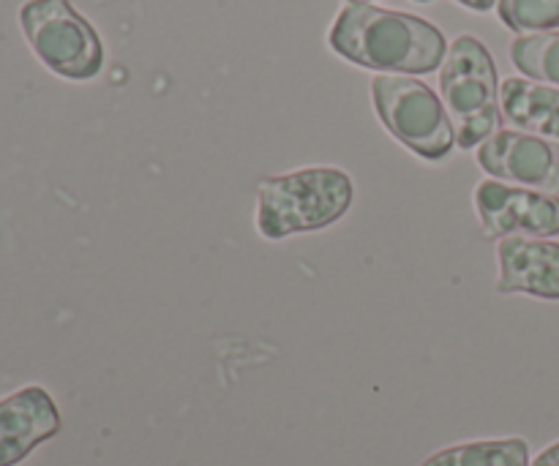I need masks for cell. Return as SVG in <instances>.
<instances>
[{"label":"cell","instance_id":"4","mask_svg":"<svg viewBox=\"0 0 559 466\" xmlns=\"http://www.w3.org/2000/svg\"><path fill=\"white\" fill-rule=\"evenodd\" d=\"M385 129L420 158L440 162L456 145L451 115L426 82L409 74H380L371 85Z\"/></svg>","mask_w":559,"mask_h":466},{"label":"cell","instance_id":"16","mask_svg":"<svg viewBox=\"0 0 559 466\" xmlns=\"http://www.w3.org/2000/svg\"><path fill=\"white\" fill-rule=\"evenodd\" d=\"M349 3H371V0H349Z\"/></svg>","mask_w":559,"mask_h":466},{"label":"cell","instance_id":"6","mask_svg":"<svg viewBox=\"0 0 559 466\" xmlns=\"http://www.w3.org/2000/svg\"><path fill=\"white\" fill-rule=\"evenodd\" d=\"M475 207L489 238H555L559 235V196L484 180L475 189Z\"/></svg>","mask_w":559,"mask_h":466},{"label":"cell","instance_id":"2","mask_svg":"<svg viewBox=\"0 0 559 466\" xmlns=\"http://www.w3.org/2000/svg\"><path fill=\"white\" fill-rule=\"evenodd\" d=\"M257 229L267 240L331 227L353 205V180L333 167H309L257 186Z\"/></svg>","mask_w":559,"mask_h":466},{"label":"cell","instance_id":"5","mask_svg":"<svg viewBox=\"0 0 559 466\" xmlns=\"http://www.w3.org/2000/svg\"><path fill=\"white\" fill-rule=\"evenodd\" d=\"M20 20L33 52L55 74L66 80H93L102 71V38L69 0H27Z\"/></svg>","mask_w":559,"mask_h":466},{"label":"cell","instance_id":"1","mask_svg":"<svg viewBox=\"0 0 559 466\" xmlns=\"http://www.w3.org/2000/svg\"><path fill=\"white\" fill-rule=\"evenodd\" d=\"M331 47L364 69L388 74H429L448 55L440 27L371 3H347L338 11Z\"/></svg>","mask_w":559,"mask_h":466},{"label":"cell","instance_id":"14","mask_svg":"<svg viewBox=\"0 0 559 466\" xmlns=\"http://www.w3.org/2000/svg\"><path fill=\"white\" fill-rule=\"evenodd\" d=\"M533 466H559V442L546 447V451L535 458Z\"/></svg>","mask_w":559,"mask_h":466},{"label":"cell","instance_id":"9","mask_svg":"<svg viewBox=\"0 0 559 466\" xmlns=\"http://www.w3.org/2000/svg\"><path fill=\"white\" fill-rule=\"evenodd\" d=\"M497 260H500L497 292H524L559 300V243L513 235L500 240Z\"/></svg>","mask_w":559,"mask_h":466},{"label":"cell","instance_id":"17","mask_svg":"<svg viewBox=\"0 0 559 466\" xmlns=\"http://www.w3.org/2000/svg\"><path fill=\"white\" fill-rule=\"evenodd\" d=\"M418 3H429V0H418Z\"/></svg>","mask_w":559,"mask_h":466},{"label":"cell","instance_id":"10","mask_svg":"<svg viewBox=\"0 0 559 466\" xmlns=\"http://www.w3.org/2000/svg\"><path fill=\"white\" fill-rule=\"evenodd\" d=\"M500 107L516 129L559 140V87L511 76L500 87Z\"/></svg>","mask_w":559,"mask_h":466},{"label":"cell","instance_id":"8","mask_svg":"<svg viewBox=\"0 0 559 466\" xmlns=\"http://www.w3.org/2000/svg\"><path fill=\"white\" fill-rule=\"evenodd\" d=\"M58 404L44 387L27 385L0 402V466L25 462L41 442L60 431Z\"/></svg>","mask_w":559,"mask_h":466},{"label":"cell","instance_id":"7","mask_svg":"<svg viewBox=\"0 0 559 466\" xmlns=\"http://www.w3.org/2000/svg\"><path fill=\"white\" fill-rule=\"evenodd\" d=\"M478 164L502 183L559 196V142L524 131H497L478 147Z\"/></svg>","mask_w":559,"mask_h":466},{"label":"cell","instance_id":"13","mask_svg":"<svg viewBox=\"0 0 559 466\" xmlns=\"http://www.w3.org/2000/svg\"><path fill=\"white\" fill-rule=\"evenodd\" d=\"M500 20L511 31H555L559 27V0H500Z\"/></svg>","mask_w":559,"mask_h":466},{"label":"cell","instance_id":"11","mask_svg":"<svg viewBox=\"0 0 559 466\" xmlns=\"http://www.w3.org/2000/svg\"><path fill=\"white\" fill-rule=\"evenodd\" d=\"M420 466H530V445L519 437L467 442V445H453L435 453Z\"/></svg>","mask_w":559,"mask_h":466},{"label":"cell","instance_id":"3","mask_svg":"<svg viewBox=\"0 0 559 466\" xmlns=\"http://www.w3.org/2000/svg\"><path fill=\"white\" fill-rule=\"evenodd\" d=\"M442 98L451 115L456 145L469 151L484 145L500 129V87L495 58L475 36H459L440 71Z\"/></svg>","mask_w":559,"mask_h":466},{"label":"cell","instance_id":"12","mask_svg":"<svg viewBox=\"0 0 559 466\" xmlns=\"http://www.w3.org/2000/svg\"><path fill=\"white\" fill-rule=\"evenodd\" d=\"M511 58L522 74L559 85V33L519 36L511 47Z\"/></svg>","mask_w":559,"mask_h":466},{"label":"cell","instance_id":"15","mask_svg":"<svg viewBox=\"0 0 559 466\" xmlns=\"http://www.w3.org/2000/svg\"><path fill=\"white\" fill-rule=\"evenodd\" d=\"M456 3H462L464 9H473V11H489L495 9L497 0H456Z\"/></svg>","mask_w":559,"mask_h":466}]
</instances>
